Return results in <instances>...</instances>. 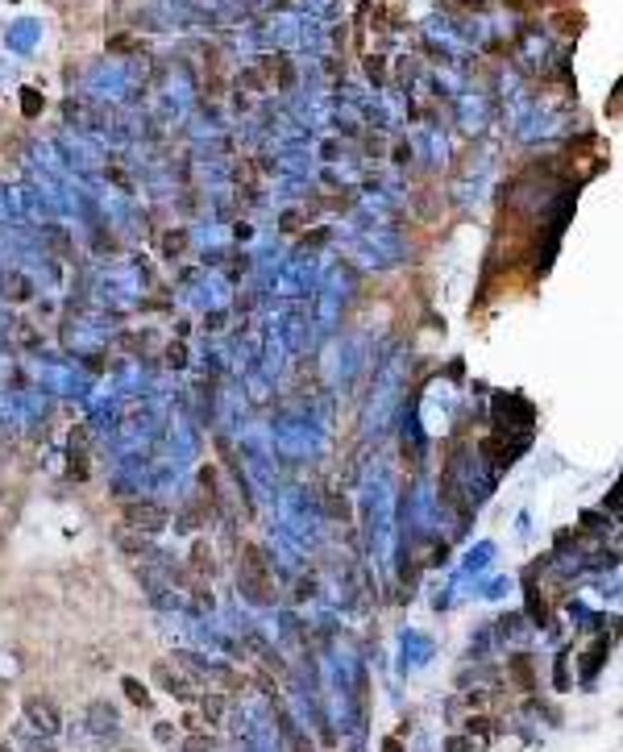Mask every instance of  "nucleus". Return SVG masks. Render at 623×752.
<instances>
[{"label":"nucleus","instance_id":"nucleus-1","mask_svg":"<svg viewBox=\"0 0 623 752\" xmlns=\"http://www.w3.org/2000/svg\"><path fill=\"white\" fill-rule=\"evenodd\" d=\"M241 591H246L249 598H258V603H266V598L275 595L270 565H266V557H262L258 545H246V549H241Z\"/></svg>","mask_w":623,"mask_h":752},{"label":"nucleus","instance_id":"nucleus-2","mask_svg":"<svg viewBox=\"0 0 623 752\" xmlns=\"http://www.w3.org/2000/svg\"><path fill=\"white\" fill-rule=\"evenodd\" d=\"M125 520H129V524H137V528H150V532H158V528L166 524V515H162L158 507H150V503H146V507H142V503H133V507L125 511Z\"/></svg>","mask_w":623,"mask_h":752},{"label":"nucleus","instance_id":"nucleus-3","mask_svg":"<svg viewBox=\"0 0 623 752\" xmlns=\"http://www.w3.org/2000/svg\"><path fill=\"white\" fill-rule=\"evenodd\" d=\"M25 711H30V719L38 727H46V731H59V715H55V707L50 702H42V698H25Z\"/></svg>","mask_w":623,"mask_h":752},{"label":"nucleus","instance_id":"nucleus-4","mask_svg":"<svg viewBox=\"0 0 623 752\" xmlns=\"http://www.w3.org/2000/svg\"><path fill=\"white\" fill-rule=\"evenodd\" d=\"M125 694H129V702H133V707H150V694H146V686H137L133 678H125Z\"/></svg>","mask_w":623,"mask_h":752},{"label":"nucleus","instance_id":"nucleus-5","mask_svg":"<svg viewBox=\"0 0 623 752\" xmlns=\"http://www.w3.org/2000/svg\"><path fill=\"white\" fill-rule=\"evenodd\" d=\"M21 108H25V117H38V108H42V96L33 92V88H25V92H21Z\"/></svg>","mask_w":623,"mask_h":752},{"label":"nucleus","instance_id":"nucleus-6","mask_svg":"<svg viewBox=\"0 0 623 752\" xmlns=\"http://www.w3.org/2000/svg\"><path fill=\"white\" fill-rule=\"evenodd\" d=\"M204 715H208V719H220V715H224V698H220V694L204 698Z\"/></svg>","mask_w":623,"mask_h":752},{"label":"nucleus","instance_id":"nucleus-7","mask_svg":"<svg viewBox=\"0 0 623 752\" xmlns=\"http://www.w3.org/2000/svg\"><path fill=\"white\" fill-rule=\"evenodd\" d=\"M0 752H13V748H4V744H0Z\"/></svg>","mask_w":623,"mask_h":752}]
</instances>
